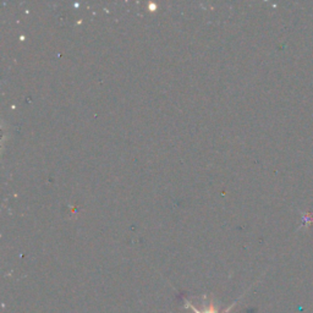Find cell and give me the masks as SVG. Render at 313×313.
<instances>
[{"instance_id": "1", "label": "cell", "mask_w": 313, "mask_h": 313, "mask_svg": "<svg viewBox=\"0 0 313 313\" xmlns=\"http://www.w3.org/2000/svg\"><path fill=\"white\" fill-rule=\"evenodd\" d=\"M185 306H186V308H190L191 311H192L193 313H218V312H219V309H218L217 307L214 306V303H213V301H210L208 306H204V308L202 309V311H201V309L196 308V307L193 306V304H191L190 302H187V301H186V302H185ZM234 306H235V303L232 304V306H230L229 308H226V311H225V312H223V313H228V312H230V309H231Z\"/></svg>"}]
</instances>
